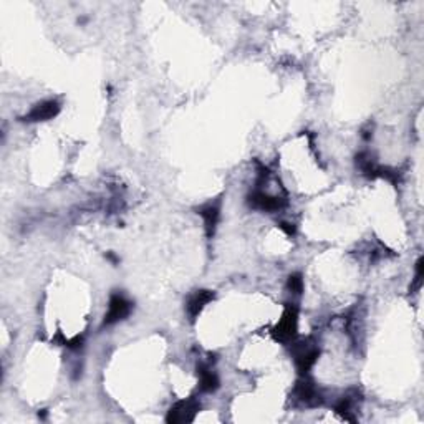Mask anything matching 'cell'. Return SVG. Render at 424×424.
Returning <instances> with one entry per match:
<instances>
[{"instance_id": "4", "label": "cell", "mask_w": 424, "mask_h": 424, "mask_svg": "<svg viewBox=\"0 0 424 424\" xmlns=\"http://www.w3.org/2000/svg\"><path fill=\"white\" fill-rule=\"evenodd\" d=\"M133 312V302L121 292L111 293L110 302H108V310L104 313L103 326H111L116 323L126 320Z\"/></svg>"}, {"instance_id": "9", "label": "cell", "mask_w": 424, "mask_h": 424, "mask_svg": "<svg viewBox=\"0 0 424 424\" xmlns=\"http://www.w3.org/2000/svg\"><path fill=\"white\" fill-rule=\"evenodd\" d=\"M360 401H362V394H360L358 389H350V391L343 394V396L337 401V405H335V413L340 414L343 419H347V421L355 423L356 421L355 414L358 413Z\"/></svg>"}, {"instance_id": "6", "label": "cell", "mask_w": 424, "mask_h": 424, "mask_svg": "<svg viewBox=\"0 0 424 424\" xmlns=\"http://www.w3.org/2000/svg\"><path fill=\"white\" fill-rule=\"evenodd\" d=\"M201 411V403L197 398L191 396L186 400L174 403L166 414V423L169 424H186L192 423Z\"/></svg>"}, {"instance_id": "8", "label": "cell", "mask_w": 424, "mask_h": 424, "mask_svg": "<svg viewBox=\"0 0 424 424\" xmlns=\"http://www.w3.org/2000/svg\"><path fill=\"white\" fill-rule=\"evenodd\" d=\"M62 111V104L57 100H45V102L37 103L27 115L24 116V121L27 123H40V121H48L57 118Z\"/></svg>"}, {"instance_id": "15", "label": "cell", "mask_w": 424, "mask_h": 424, "mask_svg": "<svg viewBox=\"0 0 424 424\" xmlns=\"http://www.w3.org/2000/svg\"><path fill=\"white\" fill-rule=\"evenodd\" d=\"M279 228L282 229L287 236H293V234H295V228H293V224H291V222H280Z\"/></svg>"}, {"instance_id": "5", "label": "cell", "mask_w": 424, "mask_h": 424, "mask_svg": "<svg viewBox=\"0 0 424 424\" xmlns=\"http://www.w3.org/2000/svg\"><path fill=\"white\" fill-rule=\"evenodd\" d=\"M247 204H249V208L255 209V211L279 212L282 211L284 208H287L288 203L285 197L268 194L267 191L257 187L252 192H249V196H247Z\"/></svg>"}, {"instance_id": "2", "label": "cell", "mask_w": 424, "mask_h": 424, "mask_svg": "<svg viewBox=\"0 0 424 424\" xmlns=\"http://www.w3.org/2000/svg\"><path fill=\"white\" fill-rule=\"evenodd\" d=\"M297 331H299V306L287 304L284 308L282 318L272 329V338L275 342L288 345V343L295 342Z\"/></svg>"}, {"instance_id": "7", "label": "cell", "mask_w": 424, "mask_h": 424, "mask_svg": "<svg viewBox=\"0 0 424 424\" xmlns=\"http://www.w3.org/2000/svg\"><path fill=\"white\" fill-rule=\"evenodd\" d=\"M196 211L204 221L205 236H208L209 239H212L214 234H216V230H217V224H219V221H221L222 199L209 201V203H205L201 205V208H197Z\"/></svg>"}, {"instance_id": "14", "label": "cell", "mask_w": 424, "mask_h": 424, "mask_svg": "<svg viewBox=\"0 0 424 424\" xmlns=\"http://www.w3.org/2000/svg\"><path fill=\"white\" fill-rule=\"evenodd\" d=\"M423 277H424V262H423V259H419L416 264V272H414V280H413V284H411L409 291L418 292L419 288L423 287Z\"/></svg>"}, {"instance_id": "3", "label": "cell", "mask_w": 424, "mask_h": 424, "mask_svg": "<svg viewBox=\"0 0 424 424\" xmlns=\"http://www.w3.org/2000/svg\"><path fill=\"white\" fill-rule=\"evenodd\" d=\"M292 396L293 400L299 403V405L305 406V408H318L323 400H325L323 391L318 388V385L315 383L312 378H308V375L299 378V381L293 386Z\"/></svg>"}, {"instance_id": "12", "label": "cell", "mask_w": 424, "mask_h": 424, "mask_svg": "<svg viewBox=\"0 0 424 424\" xmlns=\"http://www.w3.org/2000/svg\"><path fill=\"white\" fill-rule=\"evenodd\" d=\"M355 165L362 171L363 176H367L368 179H376L378 178V169H380V165H376L375 158L369 151H362V153L356 154L355 158Z\"/></svg>"}, {"instance_id": "13", "label": "cell", "mask_w": 424, "mask_h": 424, "mask_svg": "<svg viewBox=\"0 0 424 424\" xmlns=\"http://www.w3.org/2000/svg\"><path fill=\"white\" fill-rule=\"evenodd\" d=\"M287 288L291 291V293H293V295H302V293H304V288H305L304 275H302L300 272H295V274L288 275Z\"/></svg>"}, {"instance_id": "16", "label": "cell", "mask_w": 424, "mask_h": 424, "mask_svg": "<svg viewBox=\"0 0 424 424\" xmlns=\"http://www.w3.org/2000/svg\"><path fill=\"white\" fill-rule=\"evenodd\" d=\"M107 257L110 259L113 264H118V262H120V259H118V257H115V254H113V252H108V254H107Z\"/></svg>"}, {"instance_id": "11", "label": "cell", "mask_w": 424, "mask_h": 424, "mask_svg": "<svg viewBox=\"0 0 424 424\" xmlns=\"http://www.w3.org/2000/svg\"><path fill=\"white\" fill-rule=\"evenodd\" d=\"M197 378H199V389L203 393H214L221 386L219 376L208 365L197 367Z\"/></svg>"}, {"instance_id": "1", "label": "cell", "mask_w": 424, "mask_h": 424, "mask_svg": "<svg viewBox=\"0 0 424 424\" xmlns=\"http://www.w3.org/2000/svg\"><path fill=\"white\" fill-rule=\"evenodd\" d=\"M320 353L322 350L318 347V342L312 337L300 340V342H292L291 355L300 376L308 375L310 369L315 367V363L320 358Z\"/></svg>"}, {"instance_id": "10", "label": "cell", "mask_w": 424, "mask_h": 424, "mask_svg": "<svg viewBox=\"0 0 424 424\" xmlns=\"http://www.w3.org/2000/svg\"><path fill=\"white\" fill-rule=\"evenodd\" d=\"M214 297H216V293H214L212 291H205V288L191 293L186 300V313H187L189 320L196 322V318L199 317L201 312L205 308V305H208L209 302L214 300Z\"/></svg>"}]
</instances>
